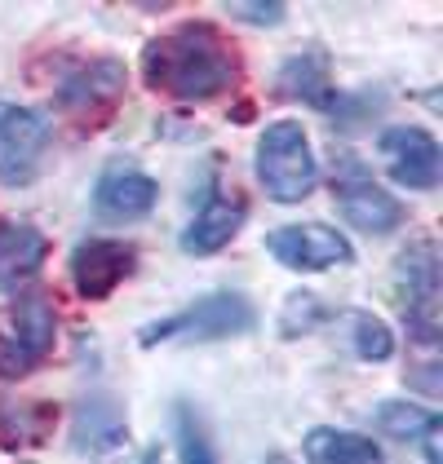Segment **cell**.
Listing matches in <instances>:
<instances>
[{"label":"cell","mask_w":443,"mask_h":464,"mask_svg":"<svg viewBox=\"0 0 443 464\" xmlns=\"http://www.w3.org/2000/svg\"><path fill=\"white\" fill-rule=\"evenodd\" d=\"M240 226H244V204L231 199V195H213L200 213L186 221L182 252L186 256H213L240 235Z\"/></svg>","instance_id":"obj_12"},{"label":"cell","mask_w":443,"mask_h":464,"mask_svg":"<svg viewBox=\"0 0 443 464\" xmlns=\"http://www.w3.org/2000/svg\"><path fill=\"white\" fill-rule=\"evenodd\" d=\"M284 5L280 0H266V5H231V18H244V23H284Z\"/></svg>","instance_id":"obj_18"},{"label":"cell","mask_w":443,"mask_h":464,"mask_svg":"<svg viewBox=\"0 0 443 464\" xmlns=\"http://www.w3.org/2000/svg\"><path fill=\"white\" fill-rule=\"evenodd\" d=\"M439 433H443V420L435 416V420H430V429L421 433V442H426V464H443V456H439Z\"/></svg>","instance_id":"obj_19"},{"label":"cell","mask_w":443,"mask_h":464,"mask_svg":"<svg viewBox=\"0 0 443 464\" xmlns=\"http://www.w3.org/2000/svg\"><path fill=\"white\" fill-rule=\"evenodd\" d=\"M266 248L280 266L301 270V275H315V270H332V266H346L350 261V244L324 226V221H297V226H280L266 235Z\"/></svg>","instance_id":"obj_5"},{"label":"cell","mask_w":443,"mask_h":464,"mask_svg":"<svg viewBox=\"0 0 443 464\" xmlns=\"http://www.w3.org/2000/svg\"><path fill=\"white\" fill-rule=\"evenodd\" d=\"M49 256V239L40 235L32 221H0V287H23L36 279L40 266Z\"/></svg>","instance_id":"obj_11"},{"label":"cell","mask_w":443,"mask_h":464,"mask_svg":"<svg viewBox=\"0 0 443 464\" xmlns=\"http://www.w3.org/2000/svg\"><path fill=\"white\" fill-rule=\"evenodd\" d=\"M430 420H435V411L412 407V402H381V407H377V425L386 429L390 438H399V442L421 438V433L430 429Z\"/></svg>","instance_id":"obj_15"},{"label":"cell","mask_w":443,"mask_h":464,"mask_svg":"<svg viewBox=\"0 0 443 464\" xmlns=\"http://www.w3.org/2000/svg\"><path fill=\"white\" fill-rule=\"evenodd\" d=\"M133 248L124 239H84L72 252V284L80 296L89 301H103L115 287L133 275Z\"/></svg>","instance_id":"obj_8"},{"label":"cell","mask_w":443,"mask_h":464,"mask_svg":"<svg viewBox=\"0 0 443 464\" xmlns=\"http://www.w3.org/2000/svg\"><path fill=\"white\" fill-rule=\"evenodd\" d=\"M258 181L275 204H301L320 186V164L297 120H275L258 138Z\"/></svg>","instance_id":"obj_2"},{"label":"cell","mask_w":443,"mask_h":464,"mask_svg":"<svg viewBox=\"0 0 443 464\" xmlns=\"http://www.w3.org/2000/svg\"><path fill=\"white\" fill-rule=\"evenodd\" d=\"M160 199V186L147 173H133V169H111L103 173L98 190H94V213L111 221V226H133L155 208Z\"/></svg>","instance_id":"obj_9"},{"label":"cell","mask_w":443,"mask_h":464,"mask_svg":"<svg viewBox=\"0 0 443 464\" xmlns=\"http://www.w3.org/2000/svg\"><path fill=\"white\" fill-rule=\"evenodd\" d=\"M143 75L155 93L178 102H204L235 84V49L222 40L213 23H182L178 32L151 40L143 53Z\"/></svg>","instance_id":"obj_1"},{"label":"cell","mask_w":443,"mask_h":464,"mask_svg":"<svg viewBox=\"0 0 443 464\" xmlns=\"http://www.w3.org/2000/svg\"><path fill=\"white\" fill-rule=\"evenodd\" d=\"M124 89V75L115 63H89L84 72L67 80L63 89V107L67 111H94V107H111Z\"/></svg>","instance_id":"obj_14"},{"label":"cell","mask_w":443,"mask_h":464,"mask_svg":"<svg viewBox=\"0 0 443 464\" xmlns=\"http://www.w3.org/2000/svg\"><path fill=\"white\" fill-rule=\"evenodd\" d=\"M143 464H164V460H160V456H155V451H151V456H147V460H143Z\"/></svg>","instance_id":"obj_20"},{"label":"cell","mask_w":443,"mask_h":464,"mask_svg":"<svg viewBox=\"0 0 443 464\" xmlns=\"http://www.w3.org/2000/svg\"><path fill=\"white\" fill-rule=\"evenodd\" d=\"M350 327H355V354L364 362H386L395 354V336L377 314H350Z\"/></svg>","instance_id":"obj_16"},{"label":"cell","mask_w":443,"mask_h":464,"mask_svg":"<svg viewBox=\"0 0 443 464\" xmlns=\"http://www.w3.org/2000/svg\"><path fill=\"white\" fill-rule=\"evenodd\" d=\"M306 464H386L381 447L364 433L346 429H310L306 433Z\"/></svg>","instance_id":"obj_13"},{"label":"cell","mask_w":443,"mask_h":464,"mask_svg":"<svg viewBox=\"0 0 443 464\" xmlns=\"http://www.w3.org/2000/svg\"><path fill=\"white\" fill-rule=\"evenodd\" d=\"M49 146V129L36 111L0 102V181H27Z\"/></svg>","instance_id":"obj_7"},{"label":"cell","mask_w":443,"mask_h":464,"mask_svg":"<svg viewBox=\"0 0 443 464\" xmlns=\"http://www.w3.org/2000/svg\"><path fill=\"white\" fill-rule=\"evenodd\" d=\"M381 160L390 169V178L408 186V190H435L443 178V155L435 133L417 129V124H399L381 133Z\"/></svg>","instance_id":"obj_6"},{"label":"cell","mask_w":443,"mask_h":464,"mask_svg":"<svg viewBox=\"0 0 443 464\" xmlns=\"http://www.w3.org/2000/svg\"><path fill=\"white\" fill-rule=\"evenodd\" d=\"M271 464H284V460H271Z\"/></svg>","instance_id":"obj_21"},{"label":"cell","mask_w":443,"mask_h":464,"mask_svg":"<svg viewBox=\"0 0 443 464\" xmlns=\"http://www.w3.org/2000/svg\"><path fill=\"white\" fill-rule=\"evenodd\" d=\"M54 332H58V314L49 305V296H23L9 319L0 323V376H27L54 350Z\"/></svg>","instance_id":"obj_4"},{"label":"cell","mask_w":443,"mask_h":464,"mask_svg":"<svg viewBox=\"0 0 443 464\" xmlns=\"http://www.w3.org/2000/svg\"><path fill=\"white\" fill-rule=\"evenodd\" d=\"M253 327V301L240 296V292H209L200 296L195 305H186L182 314L164 323H151L138 332L143 345H155V341H222V336H240Z\"/></svg>","instance_id":"obj_3"},{"label":"cell","mask_w":443,"mask_h":464,"mask_svg":"<svg viewBox=\"0 0 443 464\" xmlns=\"http://www.w3.org/2000/svg\"><path fill=\"white\" fill-rule=\"evenodd\" d=\"M337 208H341V217H346L355 230H364V235H386V230L404 226V204H399L390 190H381L372 178L341 181V186H337Z\"/></svg>","instance_id":"obj_10"},{"label":"cell","mask_w":443,"mask_h":464,"mask_svg":"<svg viewBox=\"0 0 443 464\" xmlns=\"http://www.w3.org/2000/svg\"><path fill=\"white\" fill-rule=\"evenodd\" d=\"M178 451H182V464H218V451L191 407H178Z\"/></svg>","instance_id":"obj_17"}]
</instances>
